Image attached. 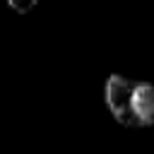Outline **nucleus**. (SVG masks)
<instances>
[{
  "mask_svg": "<svg viewBox=\"0 0 154 154\" xmlns=\"http://www.w3.org/2000/svg\"><path fill=\"white\" fill-rule=\"evenodd\" d=\"M103 101L116 123L125 128L154 125V84L125 75H108L103 84Z\"/></svg>",
  "mask_w": 154,
  "mask_h": 154,
  "instance_id": "f257e3e1",
  "label": "nucleus"
},
{
  "mask_svg": "<svg viewBox=\"0 0 154 154\" xmlns=\"http://www.w3.org/2000/svg\"><path fill=\"white\" fill-rule=\"evenodd\" d=\"M17 14H29L36 5H38V0H5Z\"/></svg>",
  "mask_w": 154,
  "mask_h": 154,
  "instance_id": "f03ea898",
  "label": "nucleus"
}]
</instances>
